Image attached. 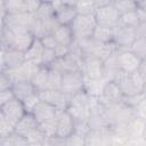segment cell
I'll list each match as a JSON object with an SVG mask.
<instances>
[{
    "label": "cell",
    "mask_w": 146,
    "mask_h": 146,
    "mask_svg": "<svg viewBox=\"0 0 146 146\" xmlns=\"http://www.w3.org/2000/svg\"><path fill=\"white\" fill-rule=\"evenodd\" d=\"M135 111H136V114H137L138 117H140V119L146 121V96L143 99V102L136 107Z\"/></svg>",
    "instance_id": "44"
},
{
    "label": "cell",
    "mask_w": 146,
    "mask_h": 146,
    "mask_svg": "<svg viewBox=\"0 0 146 146\" xmlns=\"http://www.w3.org/2000/svg\"><path fill=\"white\" fill-rule=\"evenodd\" d=\"M94 15L98 25L106 26L110 29H114L120 23V17H121L120 13L113 6L111 0H107L105 5L98 7Z\"/></svg>",
    "instance_id": "8"
},
{
    "label": "cell",
    "mask_w": 146,
    "mask_h": 146,
    "mask_svg": "<svg viewBox=\"0 0 146 146\" xmlns=\"http://www.w3.org/2000/svg\"><path fill=\"white\" fill-rule=\"evenodd\" d=\"M78 15H94L96 11L95 1H74Z\"/></svg>",
    "instance_id": "33"
},
{
    "label": "cell",
    "mask_w": 146,
    "mask_h": 146,
    "mask_svg": "<svg viewBox=\"0 0 146 146\" xmlns=\"http://www.w3.org/2000/svg\"><path fill=\"white\" fill-rule=\"evenodd\" d=\"M60 90L67 95L68 97H73L74 95L84 90V78L80 71L71 72L62 75Z\"/></svg>",
    "instance_id": "9"
},
{
    "label": "cell",
    "mask_w": 146,
    "mask_h": 146,
    "mask_svg": "<svg viewBox=\"0 0 146 146\" xmlns=\"http://www.w3.org/2000/svg\"><path fill=\"white\" fill-rule=\"evenodd\" d=\"M39 129V123L32 113H26L15 127V133L27 138L32 132Z\"/></svg>",
    "instance_id": "21"
},
{
    "label": "cell",
    "mask_w": 146,
    "mask_h": 146,
    "mask_svg": "<svg viewBox=\"0 0 146 146\" xmlns=\"http://www.w3.org/2000/svg\"><path fill=\"white\" fill-rule=\"evenodd\" d=\"M138 73L140 74L144 83H145V87H146V60H143L139 68H138Z\"/></svg>",
    "instance_id": "48"
},
{
    "label": "cell",
    "mask_w": 146,
    "mask_h": 146,
    "mask_svg": "<svg viewBox=\"0 0 146 146\" xmlns=\"http://www.w3.org/2000/svg\"><path fill=\"white\" fill-rule=\"evenodd\" d=\"M15 98V95L11 89H7V90H1L0 91V106L10 102L11 99Z\"/></svg>",
    "instance_id": "40"
},
{
    "label": "cell",
    "mask_w": 146,
    "mask_h": 146,
    "mask_svg": "<svg viewBox=\"0 0 146 146\" xmlns=\"http://www.w3.org/2000/svg\"><path fill=\"white\" fill-rule=\"evenodd\" d=\"M111 146H117V145H111Z\"/></svg>",
    "instance_id": "51"
},
{
    "label": "cell",
    "mask_w": 146,
    "mask_h": 146,
    "mask_svg": "<svg viewBox=\"0 0 146 146\" xmlns=\"http://www.w3.org/2000/svg\"><path fill=\"white\" fill-rule=\"evenodd\" d=\"M121 72L122 71L120 68V64H119V59H117V54L115 51L113 55H111L104 62V74H105V79L107 81H114Z\"/></svg>",
    "instance_id": "24"
},
{
    "label": "cell",
    "mask_w": 146,
    "mask_h": 146,
    "mask_svg": "<svg viewBox=\"0 0 146 146\" xmlns=\"http://www.w3.org/2000/svg\"><path fill=\"white\" fill-rule=\"evenodd\" d=\"M143 140H144L145 144H146V125H145V130H144V135H143Z\"/></svg>",
    "instance_id": "49"
},
{
    "label": "cell",
    "mask_w": 146,
    "mask_h": 146,
    "mask_svg": "<svg viewBox=\"0 0 146 146\" xmlns=\"http://www.w3.org/2000/svg\"><path fill=\"white\" fill-rule=\"evenodd\" d=\"M141 146H146V144H145V141H144V144H143V145H141Z\"/></svg>",
    "instance_id": "50"
},
{
    "label": "cell",
    "mask_w": 146,
    "mask_h": 146,
    "mask_svg": "<svg viewBox=\"0 0 146 146\" xmlns=\"http://www.w3.org/2000/svg\"><path fill=\"white\" fill-rule=\"evenodd\" d=\"M15 132V127L7 121L2 115H0V138L8 137Z\"/></svg>",
    "instance_id": "36"
},
{
    "label": "cell",
    "mask_w": 146,
    "mask_h": 146,
    "mask_svg": "<svg viewBox=\"0 0 146 146\" xmlns=\"http://www.w3.org/2000/svg\"><path fill=\"white\" fill-rule=\"evenodd\" d=\"M57 59L56 57V54H55V50L52 49H46L44 48V51L41 56V59H40V66H43V67H50V65Z\"/></svg>",
    "instance_id": "35"
},
{
    "label": "cell",
    "mask_w": 146,
    "mask_h": 146,
    "mask_svg": "<svg viewBox=\"0 0 146 146\" xmlns=\"http://www.w3.org/2000/svg\"><path fill=\"white\" fill-rule=\"evenodd\" d=\"M80 72L84 80H99L104 79V62L94 55H83L80 65Z\"/></svg>",
    "instance_id": "6"
},
{
    "label": "cell",
    "mask_w": 146,
    "mask_h": 146,
    "mask_svg": "<svg viewBox=\"0 0 146 146\" xmlns=\"http://www.w3.org/2000/svg\"><path fill=\"white\" fill-rule=\"evenodd\" d=\"M135 34L136 38H146V23L140 22L135 27Z\"/></svg>",
    "instance_id": "46"
},
{
    "label": "cell",
    "mask_w": 146,
    "mask_h": 146,
    "mask_svg": "<svg viewBox=\"0 0 146 146\" xmlns=\"http://www.w3.org/2000/svg\"><path fill=\"white\" fill-rule=\"evenodd\" d=\"M43 51H44V47H43L41 40L35 38L33 43L29 48V50L25 52V58H26V60L34 62L35 64H38L40 66V59H41Z\"/></svg>",
    "instance_id": "26"
},
{
    "label": "cell",
    "mask_w": 146,
    "mask_h": 146,
    "mask_svg": "<svg viewBox=\"0 0 146 146\" xmlns=\"http://www.w3.org/2000/svg\"><path fill=\"white\" fill-rule=\"evenodd\" d=\"M107 80L104 79H99V80H84V91L95 98L100 97L103 89L106 84Z\"/></svg>",
    "instance_id": "27"
},
{
    "label": "cell",
    "mask_w": 146,
    "mask_h": 146,
    "mask_svg": "<svg viewBox=\"0 0 146 146\" xmlns=\"http://www.w3.org/2000/svg\"><path fill=\"white\" fill-rule=\"evenodd\" d=\"M129 49L141 60H146V38H136Z\"/></svg>",
    "instance_id": "32"
},
{
    "label": "cell",
    "mask_w": 146,
    "mask_h": 146,
    "mask_svg": "<svg viewBox=\"0 0 146 146\" xmlns=\"http://www.w3.org/2000/svg\"><path fill=\"white\" fill-rule=\"evenodd\" d=\"M13 86H14V83L11 82L9 76L5 72L0 71V91L1 90H7V89H11Z\"/></svg>",
    "instance_id": "39"
},
{
    "label": "cell",
    "mask_w": 146,
    "mask_h": 146,
    "mask_svg": "<svg viewBox=\"0 0 146 146\" xmlns=\"http://www.w3.org/2000/svg\"><path fill=\"white\" fill-rule=\"evenodd\" d=\"M136 40L135 30L117 24L113 29V43L117 49H129Z\"/></svg>",
    "instance_id": "14"
},
{
    "label": "cell",
    "mask_w": 146,
    "mask_h": 146,
    "mask_svg": "<svg viewBox=\"0 0 146 146\" xmlns=\"http://www.w3.org/2000/svg\"><path fill=\"white\" fill-rule=\"evenodd\" d=\"M55 54H56L57 58H63V57H65V56H67L70 54V47L58 44L56 47V49H55Z\"/></svg>",
    "instance_id": "45"
},
{
    "label": "cell",
    "mask_w": 146,
    "mask_h": 146,
    "mask_svg": "<svg viewBox=\"0 0 146 146\" xmlns=\"http://www.w3.org/2000/svg\"><path fill=\"white\" fill-rule=\"evenodd\" d=\"M3 3L7 15H17L27 13L25 0H1Z\"/></svg>",
    "instance_id": "28"
},
{
    "label": "cell",
    "mask_w": 146,
    "mask_h": 146,
    "mask_svg": "<svg viewBox=\"0 0 146 146\" xmlns=\"http://www.w3.org/2000/svg\"><path fill=\"white\" fill-rule=\"evenodd\" d=\"M92 38L100 43H112L113 42V29L97 24L94 31Z\"/></svg>",
    "instance_id": "29"
},
{
    "label": "cell",
    "mask_w": 146,
    "mask_h": 146,
    "mask_svg": "<svg viewBox=\"0 0 146 146\" xmlns=\"http://www.w3.org/2000/svg\"><path fill=\"white\" fill-rule=\"evenodd\" d=\"M40 40H41V42H42V44H43V47L46 49H52V50H55L56 47L58 46V42L56 41V39H55L54 35H46V36H43Z\"/></svg>",
    "instance_id": "38"
},
{
    "label": "cell",
    "mask_w": 146,
    "mask_h": 146,
    "mask_svg": "<svg viewBox=\"0 0 146 146\" xmlns=\"http://www.w3.org/2000/svg\"><path fill=\"white\" fill-rule=\"evenodd\" d=\"M58 112L59 110H57L55 106L40 100L38 105L34 107L32 114L35 117L39 125H42V124H47V123L56 121L58 116Z\"/></svg>",
    "instance_id": "15"
},
{
    "label": "cell",
    "mask_w": 146,
    "mask_h": 146,
    "mask_svg": "<svg viewBox=\"0 0 146 146\" xmlns=\"http://www.w3.org/2000/svg\"><path fill=\"white\" fill-rule=\"evenodd\" d=\"M55 7V18L60 25L70 26L76 18L78 13L75 9L74 1H52Z\"/></svg>",
    "instance_id": "11"
},
{
    "label": "cell",
    "mask_w": 146,
    "mask_h": 146,
    "mask_svg": "<svg viewBox=\"0 0 146 146\" xmlns=\"http://www.w3.org/2000/svg\"><path fill=\"white\" fill-rule=\"evenodd\" d=\"M52 35L55 36L58 44L66 46V47H70L75 40L74 35H73V32L71 30V26H67V25H60L55 31V33Z\"/></svg>",
    "instance_id": "25"
},
{
    "label": "cell",
    "mask_w": 146,
    "mask_h": 146,
    "mask_svg": "<svg viewBox=\"0 0 146 146\" xmlns=\"http://www.w3.org/2000/svg\"><path fill=\"white\" fill-rule=\"evenodd\" d=\"M34 16L40 21L55 17V7L52 1H41V5L36 10V13L34 14Z\"/></svg>",
    "instance_id": "30"
},
{
    "label": "cell",
    "mask_w": 146,
    "mask_h": 146,
    "mask_svg": "<svg viewBox=\"0 0 146 146\" xmlns=\"http://www.w3.org/2000/svg\"><path fill=\"white\" fill-rule=\"evenodd\" d=\"M75 40L91 38L97 26L95 15H78L70 25Z\"/></svg>",
    "instance_id": "5"
},
{
    "label": "cell",
    "mask_w": 146,
    "mask_h": 146,
    "mask_svg": "<svg viewBox=\"0 0 146 146\" xmlns=\"http://www.w3.org/2000/svg\"><path fill=\"white\" fill-rule=\"evenodd\" d=\"M46 146H65V139L59 138L57 136L48 137L46 141Z\"/></svg>",
    "instance_id": "43"
},
{
    "label": "cell",
    "mask_w": 146,
    "mask_h": 146,
    "mask_svg": "<svg viewBox=\"0 0 146 146\" xmlns=\"http://www.w3.org/2000/svg\"><path fill=\"white\" fill-rule=\"evenodd\" d=\"M112 132L111 130H91L86 136V146H111Z\"/></svg>",
    "instance_id": "22"
},
{
    "label": "cell",
    "mask_w": 146,
    "mask_h": 146,
    "mask_svg": "<svg viewBox=\"0 0 146 146\" xmlns=\"http://www.w3.org/2000/svg\"><path fill=\"white\" fill-rule=\"evenodd\" d=\"M25 114V107L23 103L17 98H14L10 102L0 106V115H2L7 121H9L14 127H16V124Z\"/></svg>",
    "instance_id": "12"
},
{
    "label": "cell",
    "mask_w": 146,
    "mask_h": 146,
    "mask_svg": "<svg viewBox=\"0 0 146 146\" xmlns=\"http://www.w3.org/2000/svg\"><path fill=\"white\" fill-rule=\"evenodd\" d=\"M13 146H29V141H27V139L25 137H22V136L15 133Z\"/></svg>",
    "instance_id": "47"
},
{
    "label": "cell",
    "mask_w": 146,
    "mask_h": 146,
    "mask_svg": "<svg viewBox=\"0 0 146 146\" xmlns=\"http://www.w3.org/2000/svg\"><path fill=\"white\" fill-rule=\"evenodd\" d=\"M98 99L105 106H112V105L123 103L124 96H123L122 91L120 90L119 86L114 81H107L103 89V92H102L100 97H98Z\"/></svg>",
    "instance_id": "17"
},
{
    "label": "cell",
    "mask_w": 146,
    "mask_h": 146,
    "mask_svg": "<svg viewBox=\"0 0 146 146\" xmlns=\"http://www.w3.org/2000/svg\"><path fill=\"white\" fill-rule=\"evenodd\" d=\"M112 3L117 9L120 15L137 10V1L133 0H112Z\"/></svg>",
    "instance_id": "31"
},
{
    "label": "cell",
    "mask_w": 146,
    "mask_h": 146,
    "mask_svg": "<svg viewBox=\"0 0 146 146\" xmlns=\"http://www.w3.org/2000/svg\"><path fill=\"white\" fill-rule=\"evenodd\" d=\"M26 1V8H27V13L34 15L36 13V10L39 9L41 1L40 0H25Z\"/></svg>",
    "instance_id": "42"
},
{
    "label": "cell",
    "mask_w": 146,
    "mask_h": 146,
    "mask_svg": "<svg viewBox=\"0 0 146 146\" xmlns=\"http://www.w3.org/2000/svg\"><path fill=\"white\" fill-rule=\"evenodd\" d=\"M137 14L140 22L146 23V0L137 1Z\"/></svg>",
    "instance_id": "41"
},
{
    "label": "cell",
    "mask_w": 146,
    "mask_h": 146,
    "mask_svg": "<svg viewBox=\"0 0 146 146\" xmlns=\"http://www.w3.org/2000/svg\"><path fill=\"white\" fill-rule=\"evenodd\" d=\"M117 59L120 64V68L124 73H135L138 71L141 59L137 57L130 49H117Z\"/></svg>",
    "instance_id": "16"
},
{
    "label": "cell",
    "mask_w": 146,
    "mask_h": 146,
    "mask_svg": "<svg viewBox=\"0 0 146 146\" xmlns=\"http://www.w3.org/2000/svg\"><path fill=\"white\" fill-rule=\"evenodd\" d=\"M75 123L72 116L68 114L66 110L59 111L57 116V128H56V136L63 139H66L74 132Z\"/></svg>",
    "instance_id": "19"
},
{
    "label": "cell",
    "mask_w": 146,
    "mask_h": 146,
    "mask_svg": "<svg viewBox=\"0 0 146 146\" xmlns=\"http://www.w3.org/2000/svg\"><path fill=\"white\" fill-rule=\"evenodd\" d=\"M92 97L84 90L71 97L66 111L72 116L74 122H88L91 110Z\"/></svg>",
    "instance_id": "2"
},
{
    "label": "cell",
    "mask_w": 146,
    "mask_h": 146,
    "mask_svg": "<svg viewBox=\"0 0 146 146\" xmlns=\"http://www.w3.org/2000/svg\"><path fill=\"white\" fill-rule=\"evenodd\" d=\"M114 82L119 86L124 97H132L146 92L145 83L138 71L135 73L121 72L114 80Z\"/></svg>",
    "instance_id": "4"
},
{
    "label": "cell",
    "mask_w": 146,
    "mask_h": 146,
    "mask_svg": "<svg viewBox=\"0 0 146 146\" xmlns=\"http://www.w3.org/2000/svg\"><path fill=\"white\" fill-rule=\"evenodd\" d=\"M1 48H13L26 52L33 43L35 36L29 29L9 27L1 25Z\"/></svg>",
    "instance_id": "1"
},
{
    "label": "cell",
    "mask_w": 146,
    "mask_h": 146,
    "mask_svg": "<svg viewBox=\"0 0 146 146\" xmlns=\"http://www.w3.org/2000/svg\"><path fill=\"white\" fill-rule=\"evenodd\" d=\"M39 68H40V66L38 64H35L34 62L25 60L17 68H14L10 71H1V72H5L9 76L11 82L15 84V83H19V82L32 81L33 76L35 75V73L38 72Z\"/></svg>",
    "instance_id": "10"
},
{
    "label": "cell",
    "mask_w": 146,
    "mask_h": 146,
    "mask_svg": "<svg viewBox=\"0 0 146 146\" xmlns=\"http://www.w3.org/2000/svg\"><path fill=\"white\" fill-rule=\"evenodd\" d=\"M65 146H86V136L73 132L65 139Z\"/></svg>",
    "instance_id": "37"
},
{
    "label": "cell",
    "mask_w": 146,
    "mask_h": 146,
    "mask_svg": "<svg viewBox=\"0 0 146 146\" xmlns=\"http://www.w3.org/2000/svg\"><path fill=\"white\" fill-rule=\"evenodd\" d=\"M88 124L91 130H98V131L110 130L108 120L106 115V106L98 98H95V97H92Z\"/></svg>",
    "instance_id": "7"
},
{
    "label": "cell",
    "mask_w": 146,
    "mask_h": 146,
    "mask_svg": "<svg viewBox=\"0 0 146 146\" xmlns=\"http://www.w3.org/2000/svg\"><path fill=\"white\" fill-rule=\"evenodd\" d=\"M15 98H17L18 100H21L22 103L25 102L26 99L35 96L36 94H39V91L35 89V87L33 86V83L31 81H26V82H19V83H15L11 88Z\"/></svg>",
    "instance_id": "23"
},
{
    "label": "cell",
    "mask_w": 146,
    "mask_h": 146,
    "mask_svg": "<svg viewBox=\"0 0 146 146\" xmlns=\"http://www.w3.org/2000/svg\"><path fill=\"white\" fill-rule=\"evenodd\" d=\"M40 99L46 102L52 106H55L59 111H64L67 108L71 97L65 95L62 90H44L39 92Z\"/></svg>",
    "instance_id": "18"
},
{
    "label": "cell",
    "mask_w": 146,
    "mask_h": 146,
    "mask_svg": "<svg viewBox=\"0 0 146 146\" xmlns=\"http://www.w3.org/2000/svg\"><path fill=\"white\" fill-rule=\"evenodd\" d=\"M31 82L39 92L44 90H60L62 74L50 67L40 66Z\"/></svg>",
    "instance_id": "3"
},
{
    "label": "cell",
    "mask_w": 146,
    "mask_h": 146,
    "mask_svg": "<svg viewBox=\"0 0 146 146\" xmlns=\"http://www.w3.org/2000/svg\"><path fill=\"white\" fill-rule=\"evenodd\" d=\"M80 65H81V63L78 59H75L72 56L67 55V56H65L63 58H57L50 65V68L59 72L63 75V74H66V73L80 71Z\"/></svg>",
    "instance_id": "20"
},
{
    "label": "cell",
    "mask_w": 146,
    "mask_h": 146,
    "mask_svg": "<svg viewBox=\"0 0 146 146\" xmlns=\"http://www.w3.org/2000/svg\"><path fill=\"white\" fill-rule=\"evenodd\" d=\"M25 60H26L25 52L13 48H1V55H0L1 71H10L17 68Z\"/></svg>",
    "instance_id": "13"
},
{
    "label": "cell",
    "mask_w": 146,
    "mask_h": 146,
    "mask_svg": "<svg viewBox=\"0 0 146 146\" xmlns=\"http://www.w3.org/2000/svg\"><path fill=\"white\" fill-rule=\"evenodd\" d=\"M140 23V19L138 17V14H137V10L135 11H130V13H127V14H123L121 15L120 17V23L121 25L125 26V27H130V29H133Z\"/></svg>",
    "instance_id": "34"
}]
</instances>
